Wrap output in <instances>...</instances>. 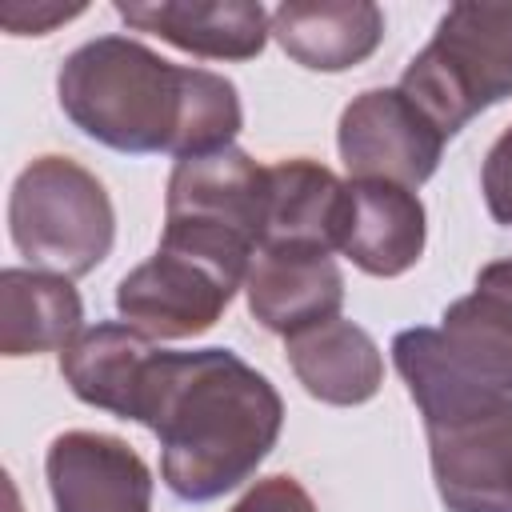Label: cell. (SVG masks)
<instances>
[{
    "mask_svg": "<svg viewBox=\"0 0 512 512\" xmlns=\"http://www.w3.org/2000/svg\"><path fill=\"white\" fill-rule=\"evenodd\" d=\"M132 420L160 440L164 488L184 504H208L268 460L284 428V400L232 348H156Z\"/></svg>",
    "mask_w": 512,
    "mask_h": 512,
    "instance_id": "1",
    "label": "cell"
},
{
    "mask_svg": "<svg viewBox=\"0 0 512 512\" xmlns=\"http://www.w3.org/2000/svg\"><path fill=\"white\" fill-rule=\"evenodd\" d=\"M56 100L72 128L124 156H208L244 128L228 76L172 64L132 36H96L68 52Z\"/></svg>",
    "mask_w": 512,
    "mask_h": 512,
    "instance_id": "2",
    "label": "cell"
},
{
    "mask_svg": "<svg viewBox=\"0 0 512 512\" xmlns=\"http://www.w3.org/2000/svg\"><path fill=\"white\" fill-rule=\"evenodd\" d=\"M392 364L428 432V460L448 512H512V396L472 376L440 328H404Z\"/></svg>",
    "mask_w": 512,
    "mask_h": 512,
    "instance_id": "3",
    "label": "cell"
},
{
    "mask_svg": "<svg viewBox=\"0 0 512 512\" xmlns=\"http://www.w3.org/2000/svg\"><path fill=\"white\" fill-rule=\"evenodd\" d=\"M268 220V168L244 148L176 160L164 196V248L200 256L236 280L264 244Z\"/></svg>",
    "mask_w": 512,
    "mask_h": 512,
    "instance_id": "4",
    "label": "cell"
},
{
    "mask_svg": "<svg viewBox=\"0 0 512 512\" xmlns=\"http://www.w3.org/2000/svg\"><path fill=\"white\" fill-rule=\"evenodd\" d=\"M400 92L452 140L472 116L512 96V4H452L408 60Z\"/></svg>",
    "mask_w": 512,
    "mask_h": 512,
    "instance_id": "5",
    "label": "cell"
},
{
    "mask_svg": "<svg viewBox=\"0 0 512 512\" xmlns=\"http://www.w3.org/2000/svg\"><path fill=\"white\" fill-rule=\"evenodd\" d=\"M8 232L16 252L56 276H88L116 240L108 188L68 156H36L12 184Z\"/></svg>",
    "mask_w": 512,
    "mask_h": 512,
    "instance_id": "6",
    "label": "cell"
},
{
    "mask_svg": "<svg viewBox=\"0 0 512 512\" xmlns=\"http://www.w3.org/2000/svg\"><path fill=\"white\" fill-rule=\"evenodd\" d=\"M236 288H244V280L160 244L116 284V312L148 340H188L228 312Z\"/></svg>",
    "mask_w": 512,
    "mask_h": 512,
    "instance_id": "7",
    "label": "cell"
},
{
    "mask_svg": "<svg viewBox=\"0 0 512 512\" xmlns=\"http://www.w3.org/2000/svg\"><path fill=\"white\" fill-rule=\"evenodd\" d=\"M336 148L352 180H392L420 188L444 152V132L396 88H368L344 112Z\"/></svg>",
    "mask_w": 512,
    "mask_h": 512,
    "instance_id": "8",
    "label": "cell"
},
{
    "mask_svg": "<svg viewBox=\"0 0 512 512\" xmlns=\"http://www.w3.org/2000/svg\"><path fill=\"white\" fill-rule=\"evenodd\" d=\"M44 476L56 512H152V472L108 432H64L48 444Z\"/></svg>",
    "mask_w": 512,
    "mask_h": 512,
    "instance_id": "9",
    "label": "cell"
},
{
    "mask_svg": "<svg viewBox=\"0 0 512 512\" xmlns=\"http://www.w3.org/2000/svg\"><path fill=\"white\" fill-rule=\"evenodd\" d=\"M248 312L276 336H296L340 316L344 272L324 248L260 244L248 264Z\"/></svg>",
    "mask_w": 512,
    "mask_h": 512,
    "instance_id": "10",
    "label": "cell"
},
{
    "mask_svg": "<svg viewBox=\"0 0 512 512\" xmlns=\"http://www.w3.org/2000/svg\"><path fill=\"white\" fill-rule=\"evenodd\" d=\"M424 204L412 188L392 180H344L336 252L360 272L392 280L424 256Z\"/></svg>",
    "mask_w": 512,
    "mask_h": 512,
    "instance_id": "11",
    "label": "cell"
},
{
    "mask_svg": "<svg viewBox=\"0 0 512 512\" xmlns=\"http://www.w3.org/2000/svg\"><path fill=\"white\" fill-rule=\"evenodd\" d=\"M116 12L128 28L204 60H252L272 36V12L256 0H116Z\"/></svg>",
    "mask_w": 512,
    "mask_h": 512,
    "instance_id": "12",
    "label": "cell"
},
{
    "mask_svg": "<svg viewBox=\"0 0 512 512\" xmlns=\"http://www.w3.org/2000/svg\"><path fill=\"white\" fill-rule=\"evenodd\" d=\"M272 36L300 68L344 72L380 48L384 12L372 0H284L272 12Z\"/></svg>",
    "mask_w": 512,
    "mask_h": 512,
    "instance_id": "13",
    "label": "cell"
},
{
    "mask_svg": "<svg viewBox=\"0 0 512 512\" xmlns=\"http://www.w3.org/2000/svg\"><path fill=\"white\" fill-rule=\"evenodd\" d=\"M284 352L304 392L320 404L352 408L372 400L384 384V356L376 340L344 316L288 336Z\"/></svg>",
    "mask_w": 512,
    "mask_h": 512,
    "instance_id": "14",
    "label": "cell"
},
{
    "mask_svg": "<svg viewBox=\"0 0 512 512\" xmlns=\"http://www.w3.org/2000/svg\"><path fill=\"white\" fill-rule=\"evenodd\" d=\"M84 332V300L68 276L40 268L0 272V352L8 360L64 352Z\"/></svg>",
    "mask_w": 512,
    "mask_h": 512,
    "instance_id": "15",
    "label": "cell"
},
{
    "mask_svg": "<svg viewBox=\"0 0 512 512\" xmlns=\"http://www.w3.org/2000/svg\"><path fill=\"white\" fill-rule=\"evenodd\" d=\"M440 336L484 384L512 396V256L480 268L476 288L444 308Z\"/></svg>",
    "mask_w": 512,
    "mask_h": 512,
    "instance_id": "16",
    "label": "cell"
},
{
    "mask_svg": "<svg viewBox=\"0 0 512 512\" xmlns=\"http://www.w3.org/2000/svg\"><path fill=\"white\" fill-rule=\"evenodd\" d=\"M152 352H156L152 340L144 332H136L132 324L100 320V324L84 328L60 352V372H64L76 400L104 408L120 420H132L144 364Z\"/></svg>",
    "mask_w": 512,
    "mask_h": 512,
    "instance_id": "17",
    "label": "cell"
},
{
    "mask_svg": "<svg viewBox=\"0 0 512 512\" xmlns=\"http://www.w3.org/2000/svg\"><path fill=\"white\" fill-rule=\"evenodd\" d=\"M340 204H344V180L332 168L308 156L268 164L264 244H300V248L336 252Z\"/></svg>",
    "mask_w": 512,
    "mask_h": 512,
    "instance_id": "18",
    "label": "cell"
},
{
    "mask_svg": "<svg viewBox=\"0 0 512 512\" xmlns=\"http://www.w3.org/2000/svg\"><path fill=\"white\" fill-rule=\"evenodd\" d=\"M480 192H484V204H488L492 220L512 228V124L496 136V144L484 156Z\"/></svg>",
    "mask_w": 512,
    "mask_h": 512,
    "instance_id": "19",
    "label": "cell"
},
{
    "mask_svg": "<svg viewBox=\"0 0 512 512\" xmlns=\"http://www.w3.org/2000/svg\"><path fill=\"white\" fill-rule=\"evenodd\" d=\"M232 512H316V504L296 476H264L232 504Z\"/></svg>",
    "mask_w": 512,
    "mask_h": 512,
    "instance_id": "20",
    "label": "cell"
},
{
    "mask_svg": "<svg viewBox=\"0 0 512 512\" xmlns=\"http://www.w3.org/2000/svg\"><path fill=\"white\" fill-rule=\"evenodd\" d=\"M84 4H52V0H36V4H24V0H8L0 8V24L12 32V36H44L52 32L56 24L80 16Z\"/></svg>",
    "mask_w": 512,
    "mask_h": 512,
    "instance_id": "21",
    "label": "cell"
},
{
    "mask_svg": "<svg viewBox=\"0 0 512 512\" xmlns=\"http://www.w3.org/2000/svg\"><path fill=\"white\" fill-rule=\"evenodd\" d=\"M8 512H20V500H16V488L8 484Z\"/></svg>",
    "mask_w": 512,
    "mask_h": 512,
    "instance_id": "22",
    "label": "cell"
}]
</instances>
